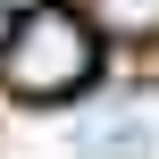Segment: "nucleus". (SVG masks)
Masks as SVG:
<instances>
[{
	"instance_id": "f257e3e1",
	"label": "nucleus",
	"mask_w": 159,
	"mask_h": 159,
	"mask_svg": "<svg viewBox=\"0 0 159 159\" xmlns=\"http://www.w3.org/2000/svg\"><path fill=\"white\" fill-rule=\"evenodd\" d=\"M92 59H101L92 25L75 8H59V0H34L8 25V42H0V84L25 92V101H67V92L92 84Z\"/></svg>"
},
{
	"instance_id": "f03ea898",
	"label": "nucleus",
	"mask_w": 159,
	"mask_h": 159,
	"mask_svg": "<svg viewBox=\"0 0 159 159\" xmlns=\"http://www.w3.org/2000/svg\"><path fill=\"white\" fill-rule=\"evenodd\" d=\"M75 17L101 25V34H126V42H151L159 34V0H75Z\"/></svg>"
},
{
	"instance_id": "7ed1b4c3",
	"label": "nucleus",
	"mask_w": 159,
	"mask_h": 159,
	"mask_svg": "<svg viewBox=\"0 0 159 159\" xmlns=\"http://www.w3.org/2000/svg\"><path fill=\"white\" fill-rule=\"evenodd\" d=\"M151 143H159L151 117H117V126H101V134L84 143V159H151Z\"/></svg>"
}]
</instances>
